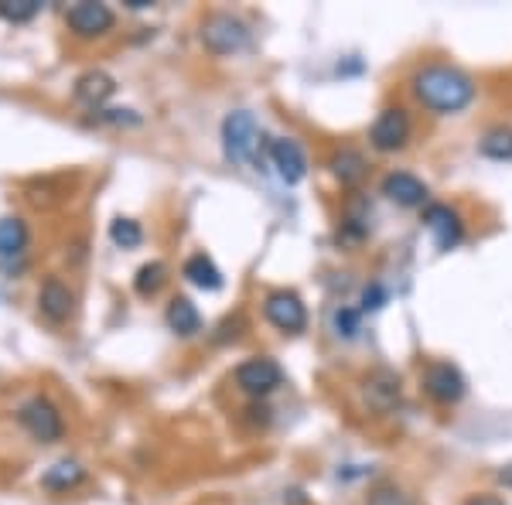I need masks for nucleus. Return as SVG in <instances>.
I'll use <instances>...</instances> for the list:
<instances>
[{"mask_svg": "<svg viewBox=\"0 0 512 505\" xmlns=\"http://www.w3.org/2000/svg\"><path fill=\"white\" fill-rule=\"evenodd\" d=\"M414 93L434 113H461L475 99V82L454 65H427L414 76Z\"/></svg>", "mask_w": 512, "mask_h": 505, "instance_id": "f257e3e1", "label": "nucleus"}, {"mask_svg": "<svg viewBox=\"0 0 512 505\" xmlns=\"http://www.w3.org/2000/svg\"><path fill=\"white\" fill-rule=\"evenodd\" d=\"M222 147H226V157L236 164V168H246L250 161H256L260 127H256L253 113H246V110L229 113L226 123H222Z\"/></svg>", "mask_w": 512, "mask_h": 505, "instance_id": "f03ea898", "label": "nucleus"}, {"mask_svg": "<svg viewBox=\"0 0 512 505\" xmlns=\"http://www.w3.org/2000/svg\"><path fill=\"white\" fill-rule=\"evenodd\" d=\"M202 45L209 48L212 55H233L250 45V31H246V24L233 18V14H212V18L202 24Z\"/></svg>", "mask_w": 512, "mask_h": 505, "instance_id": "7ed1b4c3", "label": "nucleus"}, {"mask_svg": "<svg viewBox=\"0 0 512 505\" xmlns=\"http://www.w3.org/2000/svg\"><path fill=\"white\" fill-rule=\"evenodd\" d=\"M263 314H267L270 325L277 331H287V335H297V331H304V325H308V308H304V301L294 291L267 294Z\"/></svg>", "mask_w": 512, "mask_h": 505, "instance_id": "20e7f679", "label": "nucleus"}, {"mask_svg": "<svg viewBox=\"0 0 512 505\" xmlns=\"http://www.w3.org/2000/svg\"><path fill=\"white\" fill-rule=\"evenodd\" d=\"M18 420L28 427L31 437H38V441H59L62 430H65L62 427V413L55 410L45 396H31L28 403H21Z\"/></svg>", "mask_w": 512, "mask_h": 505, "instance_id": "39448f33", "label": "nucleus"}, {"mask_svg": "<svg viewBox=\"0 0 512 505\" xmlns=\"http://www.w3.org/2000/svg\"><path fill=\"white\" fill-rule=\"evenodd\" d=\"M369 140H373L376 151L383 154H393V151H403L410 140V117L407 110H400V106H390V110H383L373 123V130H369Z\"/></svg>", "mask_w": 512, "mask_h": 505, "instance_id": "423d86ee", "label": "nucleus"}, {"mask_svg": "<svg viewBox=\"0 0 512 505\" xmlns=\"http://www.w3.org/2000/svg\"><path fill=\"white\" fill-rule=\"evenodd\" d=\"M424 393L431 396L434 403L451 407V403H458L461 396H465V376H461L458 366H451V362H431V366L424 369Z\"/></svg>", "mask_w": 512, "mask_h": 505, "instance_id": "0eeeda50", "label": "nucleus"}, {"mask_svg": "<svg viewBox=\"0 0 512 505\" xmlns=\"http://www.w3.org/2000/svg\"><path fill=\"white\" fill-rule=\"evenodd\" d=\"M424 226H427V233L434 236V243H437V250H441V253L454 250V246L461 243V236H465V222H461L458 209L441 205V202H434V205H427V209H424Z\"/></svg>", "mask_w": 512, "mask_h": 505, "instance_id": "6e6552de", "label": "nucleus"}, {"mask_svg": "<svg viewBox=\"0 0 512 505\" xmlns=\"http://www.w3.org/2000/svg\"><path fill=\"white\" fill-rule=\"evenodd\" d=\"M284 383V369L277 366L274 359H250L236 369V386L250 396H267Z\"/></svg>", "mask_w": 512, "mask_h": 505, "instance_id": "1a4fd4ad", "label": "nucleus"}, {"mask_svg": "<svg viewBox=\"0 0 512 505\" xmlns=\"http://www.w3.org/2000/svg\"><path fill=\"white\" fill-rule=\"evenodd\" d=\"M65 21L69 28L76 31L82 38H96V35H106L113 28V11L106 4H96V0H82V4H72L65 11Z\"/></svg>", "mask_w": 512, "mask_h": 505, "instance_id": "9d476101", "label": "nucleus"}, {"mask_svg": "<svg viewBox=\"0 0 512 505\" xmlns=\"http://www.w3.org/2000/svg\"><path fill=\"white\" fill-rule=\"evenodd\" d=\"M270 161H274L280 181H287V185H297V181L308 175V157H304L301 144L291 137L270 140Z\"/></svg>", "mask_w": 512, "mask_h": 505, "instance_id": "9b49d317", "label": "nucleus"}, {"mask_svg": "<svg viewBox=\"0 0 512 505\" xmlns=\"http://www.w3.org/2000/svg\"><path fill=\"white\" fill-rule=\"evenodd\" d=\"M362 393H366L369 407L386 413L400 403V376L393 369H373L362 383Z\"/></svg>", "mask_w": 512, "mask_h": 505, "instance_id": "f8f14e48", "label": "nucleus"}, {"mask_svg": "<svg viewBox=\"0 0 512 505\" xmlns=\"http://www.w3.org/2000/svg\"><path fill=\"white\" fill-rule=\"evenodd\" d=\"M383 195L390 202L403 205V209H417V205L427 202V185L420 178L407 175V171H390L383 178Z\"/></svg>", "mask_w": 512, "mask_h": 505, "instance_id": "ddd939ff", "label": "nucleus"}, {"mask_svg": "<svg viewBox=\"0 0 512 505\" xmlns=\"http://www.w3.org/2000/svg\"><path fill=\"white\" fill-rule=\"evenodd\" d=\"M38 304H41V314H45V318L65 321L72 314V304H76V297H72V291L62 284V280L52 277V280H45V287H41Z\"/></svg>", "mask_w": 512, "mask_h": 505, "instance_id": "4468645a", "label": "nucleus"}, {"mask_svg": "<svg viewBox=\"0 0 512 505\" xmlns=\"http://www.w3.org/2000/svg\"><path fill=\"white\" fill-rule=\"evenodd\" d=\"M113 79L106 76V72H99V69H93V72H86V76H79V82H76V99L82 106H89V110H96V106H103L106 99L113 96Z\"/></svg>", "mask_w": 512, "mask_h": 505, "instance_id": "2eb2a0df", "label": "nucleus"}, {"mask_svg": "<svg viewBox=\"0 0 512 505\" xmlns=\"http://www.w3.org/2000/svg\"><path fill=\"white\" fill-rule=\"evenodd\" d=\"M332 171L345 188H355L362 178H366V157L359 151H352V147H345V151H338L332 157Z\"/></svg>", "mask_w": 512, "mask_h": 505, "instance_id": "dca6fc26", "label": "nucleus"}, {"mask_svg": "<svg viewBox=\"0 0 512 505\" xmlns=\"http://www.w3.org/2000/svg\"><path fill=\"white\" fill-rule=\"evenodd\" d=\"M168 325L171 331H178V335H195L198 328H202V314L188 297H175V301L168 304Z\"/></svg>", "mask_w": 512, "mask_h": 505, "instance_id": "f3484780", "label": "nucleus"}, {"mask_svg": "<svg viewBox=\"0 0 512 505\" xmlns=\"http://www.w3.org/2000/svg\"><path fill=\"white\" fill-rule=\"evenodd\" d=\"M185 277L192 280L195 287H202V291H219L222 287V273L205 253H195L192 260L185 263Z\"/></svg>", "mask_w": 512, "mask_h": 505, "instance_id": "a211bd4d", "label": "nucleus"}, {"mask_svg": "<svg viewBox=\"0 0 512 505\" xmlns=\"http://www.w3.org/2000/svg\"><path fill=\"white\" fill-rule=\"evenodd\" d=\"M28 243V229L18 215H4L0 219V256H18Z\"/></svg>", "mask_w": 512, "mask_h": 505, "instance_id": "6ab92c4d", "label": "nucleus"}, {"mask_svg": "<svg viewBox=\"0 0 512 505\" xmlns=\"http://www.w3.org/2000/svg\"><path fill=\"white\" fill-rule=\"evenodd\" d=\"M478 151L492 161H512V127H492L489 134L482 137Z\"/></svg>", "mask_w": 512, "mask_h": 505, "instance_id": "aec40b11", "label": "nucleus"}, {"mask_svg": "<svg viewBox=\"0 0 512 505\" xmlns=\"http://www.w3.org/2000/svg\"><path fill=\"white\" fill-rule=\"evenodd\" d=\"M82 482V468L76 461H59L55 468H48L45 475H41V485L45 488H55V492H62V488H72Z\"/></svg>", "mask_w": 512, "mask_h": 505, "instance_id": "412c9836", "label": "nucleus"}, {"mask_svg": "<svg viewBox=\"0 0 512 505\" xmlns=\"http://www.w3.org/2000/svg\"><path fill=\"white\" fill-rule=\"evenodd\" d=\"M164 263H144V267L137 270V280H134V291L140 297H151V294H158L161 291V284H164Z\"/></svg>", "mask_w": 512, "mask_h": 505, "instance_id": "4be33fe9", "label": "nucleus"}, {"mask_svg": "<svg viewBox=\"0 0 512 505\" xmlns=\"http://www.w3.org/2000/svg\"><path fill=\"white\" fill-rule=\"evenodd\" d=\"M110 239L117 246H123V250H134V246L144 243V229H140V222H134V219H113Z\"/></svg>", "mask_w": 512, "mask_h": 505, "instance_id": "5701e85b", "label": "nucleus"}, {"mask_svg": "<svg viewBox=\"0 0 512 505\" xmlns=\"http://www.w3.org/2000/svg\"><path fill=\"white\" fill-rule=\"evenodd\" d=\"M41 11V0H0V18L31 21Z\"/></svg>", "mask_w": 512, "mask_h": 505, "instance_id": "b1692460", "label": "nucleus"}, {"mask_svg": "<svg viewBox=\"0 0 512 505\" xmlns=\"http://www.w3.org/2000/svg\"><path fill=\"white\" fill-rule=\"evenodd\" d=\"M369 505H410V499L396 485H379L369 495Z\"/></svg>", "mask_w": 512, "mask_h": 505, "instance_id": "393cba45", "label": "nucleus"}, {"mask_svg": "<svg viewBox=\"0 0 512 505\" xmlns=\"http://www.w3.org/2000/svg\"><path fill=\"white\" fill-rule=\"evenodd\" d=\"M335 331H338V335H345V338H352L355 331H359V314L349 311V308L335 311Z\"/></svg>", "mask_w": 512, "mask_h": 505, "instance_id": "a878e982", "label": "nucleus"}, {"mask_svg": "<svg viewBox=\"0 0 512 505\" xmlns=\"http://www.w3.org/2000/svg\"><path fill=\"white\" fill-rule=\"evenodd\" d=\"M379 304H383V287H376V284H373V287H366V294H362V308H366V311L373 308V311H376Z\"/></svg>", "mask_w": 512, "mask_h": 505, "instance_id": "bb28decb", "label": "nucleus"}, {"mask_svg": "<svg viewBox=\"0 0 512 505\" xmlns=\"http://www.w3.org/2000/svg\"><path fill=\"white\" fill-rule=\"evenodd\" d=\"M468 505H506L502 499H495V495H478V499H472Z\"/></svg>", "mask_w": 512, "mask_h": 505, "instance_id": "cd10ccee", "label": "nucleus"}, {"mask_svg": "<svg viewBox=\"0 0 512 505\" xmlns=\"http://www.w3.org/2000/svg\"><path fill=\"white\" fill-rule=\"evenodd\" d=\"M499 478H502L506 485H512V465H509V468H502V471H499Z\"/></svg>", "mask_w": 512, "mask_h": 505, "instance_id": "c85d7f7f", "label": "nucleus"}]
</instances>
